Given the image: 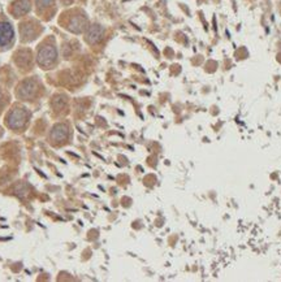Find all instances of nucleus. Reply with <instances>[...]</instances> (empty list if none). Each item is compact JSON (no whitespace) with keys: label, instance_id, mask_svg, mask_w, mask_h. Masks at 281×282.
<instances>
[{"label":"nucleus","instance_id":"obj_1","mask_svg":"<svg viewBox=\"0 0 281 282\" xmlns=\"http://www.w3.org/2000/svg\"><path fill=\"white\" fill-rule=\"evenodd\" d=\"M29 120V112L24 107H14L7 116V125L11 129H22Z\"/></svg>","mask_w":281,"mask_h":282},{"label":"nucleus","instance_id":"obj_2","mask_svg":"<svg viewBox=\"0 0 281 282\" xmlns=\"http://www.w3.org/2000/svg\"><path fill=\"white\" fill-rule=\"evenodd\" d=\"M56 59H57V51L56 47L53 45H45L39 48L37 60H38V64L41 66L49 68V66L56 61Z\"/></svg>","mask_w":281,"mask_h":282},{"label":"nucleus","instance_id":"obj_3","mask_svg":"<svg viewBox=\"0 0 281 282\" xmlns=\"http://www.w3.org/2000/svg\"><path fill=\"white\" fill-rule=\"evenodd\" d=\"M69 137V128L65 124H57L52 128V132L49 134V141L53 144H61L65 143Z\"/></svg>","mask_w":281,"mask_h":282},{"label":"nucleus","instance_id":"obj_4","mask_svg":"<svg viewBox=\"0 0 281 282\" xmlns=\"http://www.w3.org/2000/svg\"><path fill=\"white\" fill-rule=\"evenodd\" d=\"M13 41V28L7 21H0V48H5Z\"/></svg>","mask_w":281,"mask_h":282},{"label":"nucleus","instance_id":"obj_5","mask_svg":"<svg viewBox=\"0 0 281 282\" xmlns=\"http://www.w3.org/2000/svg\"><path fill=\"white\" fill-rule=\"evenodd\" d=\"M37 87L38 86H37L34 81H25L17 89L18 98L24 99V100H30L35 95V93H37Z\"/></svg>","mask_w":281,"mask_h":282},{"label":"nucleus","instance_id":"obj_6","mask_svg":"<svg viewBox=\"0 0 281 282\" xmlns=\"http://www.w3.org/2000/svg\"><path fill=\"white\" fill-rule=\"evenodd\" d=\"M104 37V28L102 25L94 24L89 26L88 32H86V42L90 45H96L103 39Z\"/></svg>","mask_w":281,"mask_h":282},{"label":"nucleus","instance_id":"obj_7","mask_svg":"<svg viewBox=\"0 0 281 282\" xmlns=\"http://www.w3.org/2000/svg\"><path fill=\"white\" fill-rule=\"evenodd\" d=\"M85 28H86V18L84 16H81V14L73 16V18L68 24V29H69L70 32L76 33V34H81L85 30Z\"/></svg>","mask_w":281,"mask_h":282},{"label":"nucleus","instance_id":"obj_8","mask_svg":"<svg viewBox=\"0 0 281 282\" xmlns=\"http://www.w3.org/2000/svg\"><path fill=\"white\" fill-rule=\"evenodd\" d=\"M32 8V1L30 0H17L14 1L13 7H12V11L16 17H20V16H24V14L28 13Z\"/></svg>","mask_w":281,"mask_h":282},{"label":"nucleus","instance_id":"obj_9","mask_svg":"<svg viewBox=\"0 0 281 282\" xmlns=\"http://www.w3.org/2000/svg\"><path fill=\"white\" fill-rule=\"evenodd\" d=\"M53 0H38V7L41 8H46L49 7V5H52Z\"/></svg>","mask_w":281,"mask_h":282}]
</instances>
